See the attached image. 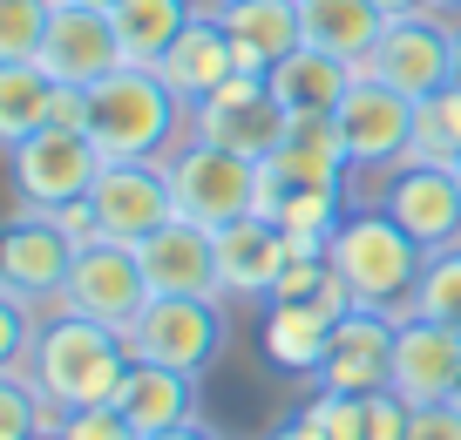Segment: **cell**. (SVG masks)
Segmentation results:
<instances>
[{
    "instance_id": "cell-14",
    "label": "cell",
    "mask_w": 461,
    "mask_h": 440,
    "mask_svg": "<svg viewBox=\"0 0 461 440\" xmlns=\"http://www.w3.org/2000/svg\"><path fill=\"white\" fill-rule=\"evenodd\" d=\"M380 211H387L428 257L447 251V244H461V184H455V163H401V170H387Z\"/></svg>"
},
{
    "instance_id": "cell-1",
    "label": "cell",
    "mask_w": 461,
    "mask_h": 440,
    "mask_svg": "<svg viewBox=\"0 0 461 440\" xmlns=\"http://www.w3.org/2000/svg\"><path fill=\"white\" fill-rule=\"evenodd\" d=\"M88 136L109 163H163L176 142H190V102L163 82V68H109L88 82Z\"/></svg>"
},
{
    "instance_id": "cell-7",
    "label": "cell",
    "mask_w": 461,
    "mask_h": 440,
    "mask_svg": "<svg viewBox=\"0 0 461 440\" xmlns=\"http://www.w3.org/2000/svg\"><path fill=\"white\" fill-rule=\"evenodd\" d=\"M122 339H130V353L149 359V366H176V373H197L203 380V373L217 366V353H224L230 326H224V312H217V299H149Z\"/></svg>"
},
{
    "instance_id": "cell-29",
    "label": "cell",
    "mask_w": 461,
    "mask_h": 440,
    "mask_svg": "<svg viewBox=\"0 0 461 440\" xmlns=\"http://www.w3.org/2000/svg\"><path fill=\"white\" fill-rule=\"evenodd\" d=\"M407 312L441 319V326H455V332H461V244H447V251H434V257H428V271H420L414 305H407Z\"/></svg>"
},
{
    "instance_id": "cell-8",
    "label": "cell",
    "mask_w": 461,
    "mask_h": 440,
    "mask_svg": "<svg viewBox=\"0 0 461 440\" xmlns=\"http://www.w3.org/2000/svg\"><path fill=\"white\" fill-rule=\"evenodd\" d=\"M149 299H157V292H149V278H143V257L122 238H102V244H88V251H75V271H68V284H61V305H68V312L95 319V326H115V332H130Z\"/></svg>"
},
{
    "instance_id": "cell-3",
    "label": "cell",
    "mask_w": 461,
    "mask_h": 440,
    "mask_svg": "<svg viewBox=\"0 0 461 440\" xmlns=\"http://www.w3.org/2000/svg\"><path fill=\"white\" fill-rule=\"evenodd\" d=\"M339 284L353 292V305H374V312H407L414 305V284L428 271V251L393 224L387 211H346V224L326 244Z\"/></svg>"
},
{
    "instance_id": "cell-21",
    "label": "cell",
    "mask_w": 461,
    "mask_h": 440,
    "mask_svg": "<svg viewBox=\"0 0 461 440\" xmlns=\"http://www.w3.org/2000/svg\"><path fill=\"white\" fill-rule=\"evenodd\" d=\"M353 312V305L339 299H272V312H265V359H272L278 373H292V380H312L319 359H326L332 346V326Z\"/></svg>"
},
{
    "instance_id": "cell-24",
    "label": "cell",
    "mask_w": 461,
    "mask_h": 440,
    "mask_svg": "<svg viewBox=\"0 0 461 440\" xmlns=\"http://www.w3.org/2000/svg\"><path fill=\"white\" fill-rule=\"evenodd\" d=\"M299 21H305V48H319L332 61H353V68L387 34V14L374 0H299Z\"/></svg>"
},
{
    "instance_id": "cell-27",
    "label": "cell",
    "mask_w": 461,
    "mask_h": 440,
    "mask_svg": "<svg viewBox=\"0 0 461 440\" xmlns=\"http://www.w3.org/2000/svg\"><path fill=\"white\" fill-rule=\"evenodd\" d=\"M55 102H61V82L41 68V61H0V142L41 136L55 122Z\"/></svg>"
},
{
    "instance_id": "cell-16",
    "label": "cell",
    "mask_w": 461,
    "mask_h": 440,
    "mask_svg": "<svg viewBox=\"0 0 461 440\" xmlns=\"http://www.w3.org/2000/svg\"><path fill=\"white\" fill-rule=\"evenodd\" d=\"M88 203H95V224L109 230V238H122V244H143L149 230H163L176 217L170 170H163V163H102Z\"/></svg>"
},
{
    "instance_id": "cell-40",
    "label": "cell",
    "mask_w": 461,
    "mask_h": 440,
    "mask_svg": "<svg viewBox=\"0 0 461 440\" xmlns=\"http://www.w3.org/2000/svg\"><path fill=\"white\" fill-rule=\"evenodd\" d=\"M434 7H441V14H455V21H461V0H434Z\"/></svg>"
},
{
    "instance_id": "cell-33",
    "label": "cell",
    "mask_w": 461,
    "mask_h": 440,
    "mask_svg": "<svg viewBox=\"0 0 461 440\" xmlns=\"http://www.w3.org/2000/svg\"><path fill=\"white\" fill-rule=\"evenodd\" d=\"M61 440H136V434L115 407H75L68 427H61Z\"/></svg>"
},
{
    "instance_id": "cell-34",
    "label": "cell",
    "mask_w": 461,
    "mask_h": 440,
    "mask_svg": "<svg viewBox=\"0 0 461 440\" xmlns=\"http://www.w3.org/2000/svg\"><path fill=\"white\" fill-rule=\"evenodd\" d=\"M407 440H461V407L441 400V407H414V434Z\"/></svg>"
},
{
    "instance_id": "cell-31",
    "label": "cell",
    "mask_w": 461,
    "mask_h": 440,
    "mask_svg": "<svg viewBox=\"0 0 461 440\" xmlns=\"http://www.w3.org/2000/svg\"><path fill=\"white\" fill-rule=\"evenodd\" d=\"M299 413L326 440H366V400L360 393H319V386H312V400H305Z\"/></svg>"
},
{
    "instance_id": "cell-20",
    "label": "cell",
    "mask_w": 461,
    "mask_h": 440,
    "mask_svg": "<svg viewBox=\"0 0 461 440\" xmlns=\"http://www.w3.org/2000/svg\"><path fill=\"white\" fill-rule=\"evenodd\" d=\"M122 420H130L136 440L149 434H170V427H190L203 420V393H197V373H176V366H149V359H136L130 380L115 386L109 400Z\"/></svg>"
},
{
    "instance_id": "cell-9",
    "label": "cell",
    "mask_w": 461,
    "mask_h": 440,
    "mask_svg": "<svg viewBox=\"0 0 461 440\" xmlns=\"http://www.w3.org/2000/svg\"><path fill=\"white\" fill-rule=\"evenodd\" d=\"M285 102L272 95V75H251V68H238L217 95H203L197 109H190V136H203V142H224V149H245V157H272L278 149V136H285Z\"/></svg>"
},
{
    "instance_id": "cell-30",
    "label": "cell",
    "mask_w": 461,
    "mask_h": 440,
    "mask_svg": "<svg viewBox=\"0 0 461 440\" xmlns=\"http://www.w3.org/2000/svg\"><path fill=\"white\" fill-rule=\"evenodd\" d=\"M55 21V0H0V61H34Z\"/></svg>"
},
{
    "instance_id": "cell-11",
    "label": "cell",
    "mask_w": 461,
    "mask_h": 440,
    "mask_svg": "<svg viewBox=\"0 0 461 440\" xmlns=\"http://www.w3.org/2000/svg\"><path fill=\"white\" fill-rule=\"evenodd\" d=\"M353 157L332 115H292L278 149L265 157V184H258V217L278 211V190H346Z\"/></svg>"
},
{
    "instance_id": "cell-38",
    "label": "cell",
    "mask_w": 461,
    "mask_h": 440,
    "mask_svg": "<svg viewBox=\"0 0 461 440\" xmlns=\"http://www.w3.org/2000/svg\"><path fill=\"white\" fill-rule=\"evenodd\" d=\"M61 7H102V14H109V7H115V0H61Z\"/></svg>"
},
{
    "instance_id": "cell-39",
    "label": "cell",
    "mask_w": 461,
    "mask_h": 440,
    "mask_svg": "<svg viewBox=\"0 0 461 440\" xmlns=\"http://www.w3.org/2000/svg\"><path fill=\"white\" fill-rule=\"evenodd\" d=\"M455 88H461V28H455Z\"/></svg>"
},
{
    "instance_id": "cell-18",
    "label": "cell",
    "mask_w": 461,
    "mask_h": 440,
    "mask_svg": "<svg viewBox=\"0 0 461 440\" xmlns=\"http://www.w3.org/2000/svg\"><path fill=\"white\" fill-rule=\"evenodd\" d=\"M136 257H143V278L157 299H217V238L190 217H170L163 230H149Z\"/></svg>"
},
{
    "instance_id": "cell-22",
    "label": "cell",
    "mask_w": 461,
    "mask_h": 440,
    "mask_svg": "<svg viewBox=\"0 0 461 440\" xmlns=\"http://www.w3.org/2000/svg\"><path fill=\"white\" fill-rule=\"evenodd\" d=\"M217 21L230 28L238 68H251V75H272L292 48H305L299 0H217Z\"/></svg>"
},
{
    "instance_id": "cell-25",
    "label": "cell",
    "mask_w": 461,
    "mask_h": 440,
    "mask_svg": "<svg viewBox=\"0 0 461 440\" xmlns=\"http://www.w3.org/2000/svg\"><path fill=\"white\" fill-rule=\"evenodd\" d=\"M353 82H360V68L319 55V48H292V55L272 68V95L285 102V115H332Z\"/></svg>"
},
{
    "instance_id": "cell-5",
    "label": "cell",
    "mask_w": 461,
    "mask_h": 440,
    "mask_svg": "<svg viewBox=\"0 0 461 440\" xmlns=\"http://www.w3.org/2000/svg\"><path fill=\"white\" fill-rule=\"evenodd\" d=\"M7 157H14V197L28 211H68V203H82L95 190L102 163H109L88 129H61V122H48L41 136L14 142Z\"/></svg>"
},
{
    "instance_id": "cell-26",
    "label": "cell",
    "mask_w": 461,
    "mask_h": 440,
    "mask_svg": "<svg viewBox=\"0 0 461 440\" xmlns=\"http://www.w3.org/2000/svg\"><path fill=\"white\" fill-rule=\"evenodd\" d=\"M109 21H115V41H122V61L157 68L176 48V34L197 21V0H115Z\"/></svg>"
},
{
    "instance_id": "cell-35",
    "label": "cell",
    "mask_w": 461,
    "mask_h": 440,
    "mask_svg": "<svg viewBox=\"0 0 461 440\" xmlns=\"http://www.w3.org/2000/svg\"><path fill=\"white\" fill-rule=\"evenodd\" d=\"M265 440H326V434H319V427H312V420H305V413H299V420L272 427V434H265Z\"/></svg>"
},
{
    "instance_id": "cell-12",
    "label": "cell",
    "mask_w": 461,
    "mask_h": 440,
    "mask_svg": "<svg viewBox=\"0 0 461 440\" xmlns=\"http://www.w3.org/2000/svg\"><path fill=\"white\" fill-rule=\"evenodd\" d=\"M68 271H75L68 230H61L48 211H28V203H21L14 224H7V238H0V292L34 312L41 299H61Z\"/></svg>"
},
{
    "instance_id": "cell-32",
    "label": "cell",
    "mask_w": 461,
    "mask_h": 440,
    "mask_svg": "<svg viewBox=\"0 0 461 440\" xmlns=\"http://www.w3.org/2000/svg\"><path fill=\"white\" fill-rule=\"evenodd\" d=\"M414 434V407L401 393H366V440H407Z\"/></svg>"
},
{
    "instance_id": "cell-15",
    "label": "cell",
    "mask_w": 461,
    "mask_h": 440,
    "mask_svg": "<svg viewBox=\"0 0 461 440\" xmlns=\"http://www.w3.org/2000/svg\"><path fill=\"white\" fill-rule=\"evenodd\" d=\"M393 393L407 407H441L455 400L461 386V332L441 326V319H420V312H401V332H393Z\"/></svg>"
},
{
    "instance_id": "cell-2",
    "label": "cell",
    "mask_w": 461,
    "mask_h": 440,
    "mask_svg": "<svg viewBox=\"0 0 461 440\" xmlns=\"http://www.w3.org/2000/svg\"><path fill=\"white\" fill-rule=\"evenodd\" d=\"M130 366H136V353H130L122 332L95 326V319H82V312L61 305V312L41 319L21 373H28L41 393H55L61 407H109L115 386L130 380Z\"/></svg>"
},
{
    "instance_id": "cell-4",
    "label": "cell",
    "mask_w": 461,
    "mask_h": 440,
    "mask_svg": "<svg viewBox=\"0 0 461 440\" xmlns=\"http://www.w3.org/2000/svg\"><path fill=\"white\" fill-rule=\"evenodd\" d=\"M163 170H170L176 217H190V224H203V230H224V224H238V217L258 211L265 163L245 157V149L190 136V142H176L170 157H163Z\"/></svg>"
},
{
    "instance_id": "cell-23",
    "label": "cell",
    "mask_w": 461,
    "mask_h": 440,
    "mask_svg": "<svg viewBox=\"0 0 461 440\" xmlns=\"http://www.w3.org/2000/svg\"><path fill=\"white\" fill-rule=\"evenodd\" d=\"M157 68H163V82H170L190 109H197L203 95H217V88L238 75V48H230V28L217 21V7H211V14H197L184 34H176V48L157 61Z\"/></svg>"
},
{
    "instance_id": "cell-19",
    "label": "cell",
    "mask_w": 461,
    "mask_h": 440,
    "mask_svg": "<svg viewBox=\"0 0 461 440\" xmlns=\"http://www.w3.org/2000/svg\"><path fill=\"white\" fill-rule=\"evenodd\" d=\"M34 61H41L55 82H68V88L102 82L109 68H122L115 21L102 14V7H61V0H55V21H48V41H41Z\"/></svg>"
},
{
    "instance_id": "cell-6",
    "label": "cell",
    "mask_w": 461,
    "mask_h": 440,
    "mask_svg": "<svg viewBox=\"0 0 461 440\" xmlns=\"http://www.w3.org/2000/svg\"><path fill=\"white\" fill-rule=\"evenodd\" d=\"M455 14H441V7H420V14H401L387 21V34L374 41V55L360 61V75H374V82L401 88V95H434V88L455 82Z\"/></svg>"
},
{
    "instance_id": "cell-28",
    "label": "cell",
    "mask_w": 461,
    "mask_h": 440,
    "mask_svg": "<svg viewBox=\"0 0 461 440\" xmlns=\"http://www.w3.org/2000/svg\"><path fill=\"white\" fill-rule=\"evenodd\" d=\"M407 163H461V88H434L414 102V157Z\"/></svg>"
},
{
    "instance_id": "cell-10",
    "label": "cell",
    "mask_w": 461,
    "mask_h": 440,
    "mask_svg": "<svg viewBox=\"0 0 461 440\" xmlns=\"http://www.w3.org/2000/svg\"><path fill=\"white\" fill-rule=\"evenodd\" d=\"M332 122H339V136H346L353 170H401V163L414 157V95L374 82V75H360V82L346 88Z\"/></svg>"
},
{
    "instance_id": "cell-36",
    "label": "cell",
    "mask_w": 461,
    "mask_h": 440,
    "mask_svg": "<svg viewBox=\"0 0 461 440\" xmlns=\"http://www.w3.org/2000/svg\"><path fill=\"white\" fill-rule=\"evenodd\" d=\"M387 21H401V14H420V7H434V0H374Z\"/></svg>"
},
{
    "instance_id": "cell-17",
    "label": "cell",
    "mask_w": 461,
    "mask_h": 440,
    "mask_svg": "<svg viewBox=\"0 0 461 440\" xmlns=\"http://www.w3.org/2000/svg\"><path fill=\"white\" fill-rule=\"evenodd\" d=\"M211 238H217V299H238V305L265 299V305H272L278 271L292 265L285 224H272V217L251 211V217H238V224L211 230Z\"/></svg>"
},
{
    "instance_id": "cell-41",
    "label": "cell",
    "mask_w": 461,
    "mask_h": 440,
    "mask_svg": "<svg viewBox=\"0 0 461 440\" xmlns=\"http://www.w3.org/2000/svg\"><path fill=\"white\" fill-rule=\"evenodd\" d=\"M455 407H461V386H455Z\"/></svg>"
},
{
    "instance_id": "cell-37",
    "label": "cell",
    "mask_w": 461,
    "mask_h": 440,
    "mask_svg": "<svg viewBox=\"0 0 461 440\" xmlns=\"http://www.w3.org/2000/svg\"><path fill=\"white\" fill-rule=\"evenodd\" d=\"M149 440H217L203 420H190V427H170V434H149Z\"/></svg>"
},
{
    "instance_id": "cell-42",
    "label": "cell",
    "mask_w": 461,
    "mask_h": 440,
    "mask_svg": "<svg viewBox=\"0 0 461 440\" xmlns=\"http://www.w3.org/2000/svg\"><path fill=\"white\" fill-rule=\"evenodd\" d=\"M455 184H461V163H455Z\"/></svg>"
},
{
    "instance_id": "cell-13",
    "label": "cell",
    "mask_w": 461,
    "mask_h": 440,
    "mask_svg": "<svg viewBox=\"0 0 461 440\" xmlns=\"http://www.w3.org/2000/svg\"><path fill=\"white\" fill-rule=\"evenodd\" d=\"M393 332H401V312H374V305H353V312L332 326V346L319 359L312 386L319 393H387L393 380Z\"/></svg>"
}]
</instances>
